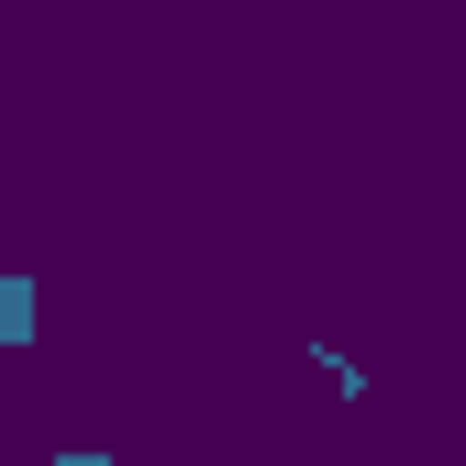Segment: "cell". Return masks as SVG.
I'll use <instances>...</instances> for the list:
<instances>
[{"label": "cell", "instance_id": "cell-4", "mask_svg": "<svg viewBox=\"0 0 466 466\" xmlns=\"http://www.w3.org/2000/svg\"><path fill=\"white\" fill-rule=\"evenodd\" d=\"M0 222H12V211H0ZM0 267H12V233H0Z\"/></svg>", "mask_w": 466, "mask_h": 466}, {"label": "cell", "instance_id": "cell-3", "mask_svg": "<svg viewBox=\"0 0 466 466\" xmlns=\"http://www.w3.org/2000/svg\"><path fill=\"white\" fill-rule=\"evenodd\" d=\"M56 466H111V455L100 444H56Z\"/></svg>", "mask_w": 466, "mask_h": 466}, {"label": "cell", "instance_id": "cell-2", "mask_svg": "<svg viewBox=\"0 0 466 466\" xmlns=\"http://www.w3.org/2000/svg\"><path fill=\"white\" fill-rule=\"evenodd\" d=\"M311 367H322V389H333V400H367V367L344 356V344H311Z\"/></svg>", "mask_w": 466, "mask_h": 466}, {"label": "cell", "instance_id": "cell-1", "mask_svg": "<svg viewBox=\"0 0 466 466\" xmlns=\"http://www.w3.org/2000/svg\"><path fill=\"white\" fill-rule=\"evenodd\" d=\"M45 333V289L23 267H0V356H23V344Z\"/></svg>", "mask_w": 466, "mask_h": 466}]
</instances>
